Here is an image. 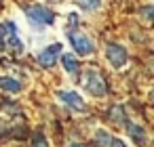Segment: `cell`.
Masks as SVG:
<instances>
[{"mask_svg": "<svg viewBox=\"0 0 154 147\" xmlns=\"http://www.w3.org/2000/svg\"><path fill=\"white\" fill-rule=\"evenodd\" d=\"M85 88H87V93H91L93 97H106L108 95V84H106V80H103V76L95 69V67H89L87 72H85Z\"/></svg>", "mask_w": 154, "mask_h": 147, "instance_id": "1", "label": "cell"}, {"mask_svg": "<svg viewBox=\"0 0 154 147\" xmlns=\"http://www.w3.org/2000/svg\"><path fill=\"white\" fill-rule=\"evenodd\" d=\"M26 17L30 19V23L34 25H51L55 21V15L51 9L42 7V4H34V7H28L26 9Z\"/></svg>", "mask_w": 154, "mask_h": 147, "instance_id": "2", "label": "cell"}, {"mask_svg": "<svg viewBox=\"0 0 154 147\" xmlns=\"http://www.w3.org/2000/svg\"><path fill=\"white\" fill-rule=\"evenodd\" d=\"M68 38H70V42H72L74 53H78V55H82V57H89V55L95 53V44H93V40H91L87 34L72 30V32L68 34Z\"/></svg>", "mask_w": 154, "mask_h": 147, "instance_id": "3", "label": "cell"}, {"mask_svg": "<svg viewBox=\"0 0 154 147\" xmlns=\"http://www.w3.org/2000/svg\"><path fill=\"white\" fill-rule=\"evenodd\" d=\"M57 99H59L66 107H70L72 111H78V113L87 111V103H85V99H82L76 90H57Z\"/></svg>", "mask_w": 154, "mask_h": 147, "instance_id": "4", "label": "cell"}, {"mask_svg": "<svg viewBox=\"0 0 154 147\" xmlns=\"http://www.w3.org/2000/svg\"><path fill=\"white\" fill-rule=\"evenodd\" d=\"M106 57H108V61L112 63V67H116V69L125 67V65H127V61H129L127 51H125L120 44H114V42L106 44Z\"/></svg>", "mask_w": 154, "mask_h": 147, "instance_id": "5", "label": "cell"}, {"mask_svg": "<svg viewBox=\"0 0 154 147\" xmlns=\"http://www.w3.org/2000/svg\"><path fill=\"white\" fill-rule=\"evenodd\" d=\"M5 28H7V49H11L13 55H21V53H23V42H21V38H19L17 25H15L13 21H7Z\"/></svg>", "mask_w": 154, "mask_h": 147, "instance_id": "6", "label": "cell"}, {"mask_svg": "<svg viewBox=\"0 0 154 147\" xmlns=\"http://www.w3.org/2000/svg\"><path fill=\"white\" fill-rule=\"evenodd\" d=\"M59 53H61V44H51V46H47L42 53H38V63L42 65V67H53L55 63H57V59H59Z\"/></svg>", "mask_w": 154, "mask_h": 147, "instance_id": "7", "label": "cell"}, {"mask_svg": "<svg viewBox=\"0 0 154 147\" xmlns=\"http://www.w3.org/2000/svg\"><path fill=\"white\" fill-rule=\"evenodd\" d=\"M127 132H129V137H131V141L137 145V147H143L146 143H148V132L143 130V126H139V124H131V122H127Z\"/></svg>", "mask_w": 154, "mask_h": 147, "instance_id": "8", "label": "cell"}, {"mask_svg": "<svg viewBox=\"0 0 154 147\" xmlns=\"http://www.w3.org/2000/svg\"><path fill=\"white\" fill-rule=\"evenodd\" d=\"M0 90H7V93H19L21 90V82L9 76H0Z\"/></svg>", "mask_w": 154, "mask_h": 147, "instance_id": "9", "label": "cell"}, {"mask_svg": "<svg viewBox=\"0 0 154 147\" xmlns=\"http://www.w3.org/2000/svg\"><path fill=\"white\" fill-rule=\"evenodd\" d=\"M61 63H63V69L68 72V74H76L78 72V61H76V57L74 55H70V53H63L61 55Z\"/></svg>", "mask_w": 154, "mask_h": 147, "instance_id": "10", "label": "cell"}, {"mask_svg": "<svg viewBox=\"0 0 154 147\" xmlns=\"http://www.w3.org/2000/svg\"><path fill=\"white\" fill-rule=\"evenodd\" d=\"M95 141H97L99 147H110V145H112V137H110L106 130H101V128L95 132Z\"/></svg>", "mask_w": 154, "mask_h": 147, "instance_id": "11", "label": "cell"}, {"mask_svg": "<svg viewBox=\"0 0 154 147\" xmlns=\"http://www.w3.org/2000/svg\"><path fill=\"white\" fill-rule=\"evenodd\" d=\"M110 118H112V122H114V124H127V118H125V111H122V107H120V105L112 107Z\"/></svg>", "mask_w": 154, "mask_h": 147, "instance_id": "12", "label": "cell"}, {"mask_svg": "<svg viewBox=\"0 0 154 147\" xmlns=\"http://www.w3.org/2000/svg\"><path fill=\"white\" fill-rule=\"evenodd\" d=\"M78 7H82L85 11H97L101 7V0H74Z\"/></svg>", "mask_w": 154, "mask_h": 147, "instance_id": "13", "label": "cell"}, {"mask_svg": "<svg viewBox=\"0 0 154 147\" xmlns=\"http://www.w3.org/2000/svg\"><path fill=\"white\" fill-rule=\"evenodd\" d=\"M30 147H49V141H47L42 134H36V137H32Z\"/></svg>", "mask_w": 154, "mask_h": 147, "instance_id": "14", "label": "cell"}, {"mask_svg": "<svg viewBox=\"0 0 154 147\" xmlns=\"http://www.w3.org/2000/svg\"><path fill=\"white\" fill-rule=\"evenodd\" d=\"M7 49V28L0 23V51Z\"/></svg>", "mask_w": 154, "mask_h": 147, "instance_id": "15", "label": "cell"}, {"mask_svg": "<svg viewBox=\"0 0 154 147\" xmlns=\"http://www.w3.org/2000/svg\"><path fill=\"white\" fill-rule=\"evenodd\" d=\"M110 147H127V145H125L120 139H112V145H110Z\"/></svg>", "mask_w": 154, "mask_h": 147, "instance_id": "16", "label": "cell"}, {"mask_svg": "<svg viewBox=\"0 0 154 147\" xmlns=\"http://www.w3.org/2000/svg\"><path fill=\"white\" fill-rule=\"evenodd\" d=\"M68 147H87V145H82V143H70Z\"/></svg>", "mask_w": 154, "mask_h": 147, "instance_id": "17", "label": "cell"}]
</instances>
